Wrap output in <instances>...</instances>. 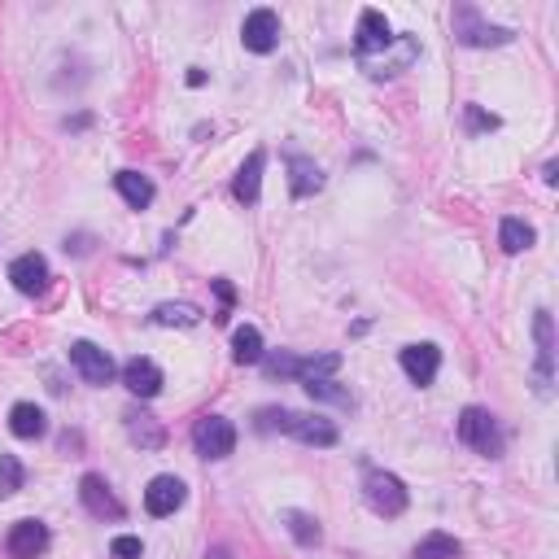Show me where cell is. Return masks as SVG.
Segmentation results:
<instances>
[{"label":"cell","instance_id":"obj_18","mask_svg":"<svg viewBox=\"0 0 559 559\" xmlns=\"http://www.w3.org/2000/svg\"><path fill=\"white\" fill-rule=\"evenodd\" d=\"M289 188H293V197H311V193L324 188V171H319L311 158L293 153V158H289Z\"/></svg>","mask_w":559,"mask_h":559},{"label":"cell","instance_id":"obj_1","mask_svg":"<svg viewBox=\"0 0 559 559\" xmlns=\"http://www.w3.org/2000/svg\"><path fill=\"white\" fill-rule=\"evenodd\" d=\"M258 428H280V433L297 437L306 446H337V424L324 420V415H297V411H258Z\"/></svg>","mask_w":559,"mask_h":559},{"label":"cell","instance_id":"obj_26","mask_svg":"<svg viewBox=\"0 0 559 559\" xmlns=\"http://www.w3.org/2000/svg\"><path fill=\"white\" fill-rule=\"evenodd\" d=\"M284 525H289V533L302 546H315L319 542V520L306 516V511H284Z\"/></svg>","mask_w":559,"mask_h":559},{"label":"cell","instance_id":"obj_8","mask_svg":"<svg viewBox=\"0 0 559 559\" xmlns=\"http://www.w3.org/2000/svg\"><path fill=\"white\" fill-rule=\"evenodd\" d=\"M70 363H75V372L88 380V385H110L114 380V359L101 346H92V341H75V346H70Z\"/></svg>","mask_w":559,"mask_h":559},{"label":"cell","instance_id":"obj_31","mask_svg":"<svg viewBox=\"0 0 559 559\" xmlns=\"http://www.w3.org/2000/svg\"><path fill=\"white\" fill-rule=\"evenodd\" d=\"M214 293H219V302H223V311H228V306L236 302V289H232V284H228V280H214Z\"/></svg>","mask_w":559,"mask_h":559},{"label":"cell","instance_id":"obj_20","mask_svg":"<svg viewBox=\"0 0 559 559\" xmlns=\"http://www.w3.org/2000/svg\"><path fill=\"white\" fill-rule=\"evenodd\" d=\"M114 188H118V197H123L132 210H145L153 201V184H149V175H140V171H118Z\"/></svg>","mask_w":559,"mask_h":559},{"label":"cell","instance_id":"obj_22","mask_svg":"<svg viewBox=\"0 0 559 559\" xmlns=\"http://www.w3.org/2000/svg\"><path fill=\"white\" fill-rule=\"evenodd\" d=\"M232 359L236 363H263V332H258L254 324L232 332Z\"/></svg>","mask_w":559,"mask_h":559},{"label":"cell","instance_id":"obj_17","mask_svg":"<svg viewBox=\"0 0 559 559\" xmlns=\"http://www.w3.org/2000/svg\"><path fill=\"white\" fill-rule=\"evenodd\" d=\"M127 437H132L140 450H162L166 446V428L153 420L149 411H127Z\"/></svg>","mask_w":559,"mask_h":559},{"label":"cell","instance_id":"obj_2","mask_svg":"<svg viewBox=\"0 0 559 559\" xmlns=\"http://www.w3.org/2000/svg\"><path fill=\"white\" fill-rule=\"evenodd\" d=\"M459 442L472 446L485 459H494L498 450H503V433H498V420L485 407H463L459 411Z\"/></svg>","mask_w":559,"mask_h":559},{"label":"cell","instance_id":"obj_12","mask_svg":"<svg viewBox=\"0 0 559 559\" xmlns=\"http://www.w3.org/2000/svg\"><path fill=\"white\" fill-rule=\"evenodd\" d=\"M184 498H188V490H184V481L180 477H153L149 481V490H145V511L149 516H175V511L184 507Z\"/></svg>","mask_w":559,"mask_h":559},{"label":"cell","instance_id":"obj_23","mask_svg":"<svg viewBox=\"0 0 559 559\" xmlns=\"http://www.w3.org/2000/svg\"><path fill=\"white\" fill-rule=\"evenodd\" d=\"M153 324H162V328H193V324H201V311L193 302H162L158 311H153Z\"/></svg>","mask_w":559,"mask_h":559},{"label":"cell","instance_id":"obj_5","mask_svg":"<svg viewBox=\"0 0 559 559\" xmlns=\"http://www.w3.org/2000/svg\"><path fill=\"white\" fill-rule=\"evenodd\" d=\"M193 446L201 459H228L236 450V428L223 415H201L193 424Z\"/></svg>","mask_w":559,"mask_h":559},{"label":"cell","instance_id":"obj_16","mask_svg":"<svg viewBox=\"0 0 559 559\" xmlns=\"http://www.w3.org/2000/svg\"><path fill=\"white\" fill-rule=\"evenodd\" d=\"M263 166H267V153L263 149H254L241 162V171H236V184H232L236 201H245V206H254V201H258V188H263Z\"/></svg>","mask_w":559,"mask_h":559},{"label":"cell","instance_id":"obj_24","mask_svg":"<svg viewBox=\"0 0 559 559\" xmlns=\"http://www.w3.org/2000/svg\"><path fill=\"white\" fill-rule=\"evenodd\" d=\"M341 367V354H319V359H297V380L311 385V380H332V372Z\"/></svg>","mask_w":559,"mask_h":559},{"label":"cell","instance_id":"obj_25","mask_svg":"<svg viewBox=\"0 0 559 559\" xmlns=\"http://www.w3.org/2000/svg\"><path fill=\"white\" fill-rule=\"evenodd\" d=\"M415 559H459V542L450 533H428V538L415 546Z\"/></svg>","mask_w":559,"mask_h":559},{"label":"cell","instance_id":"obj_29","mask_svg":"<svg viewBox=\"0 0 559 559\" xmlns=\"http://www.w3.org/2000/svg\"><path fill=\"white\" fill-rule=\"evenodd\" d=\"M110 555L114 559H140V555H145V542L132 538V533H123V538L110 542Z\"/></svg>","mask_w":559,"mask_h":559},{"label":"cell","instance_id":"obj_10","mask_svg":"<svg viewBox=\"0 0 559 559\" xmlns=\"http://www.w3.org/2000/svg\"><path fill=\"white\" fill-rule=\"evenodd\" d=\"M79 498H83V507H88L97 520H123L127 516L123 503H118L114 490L105 485V477H97V472H88V477L79 481Z\"/></svg>","mask_w":559,"mask_h":559},{"label":"cell","instance_id":"obj_27","mask_svg":"<svg viewBox=\"0 0 559 559\" xmlns=\"http://www.w3.org/2000/svg\"><path fill=\"white\" fill-rule=\"evenodd\" d=\"M22 481H27V472H22V463L14 455H0V498L18 494Z\"/></svg>","mask_w":559,"mask_h":559},{"label":"cell","instance_id":"obj_21","mask_svg":"<svg viewBox=\"0 0 559 559\" xmlns=\"http://www.w3.org/2000/svg\"><path fill=\"white\" fill-rule=\"evenodd\" d=\"M533 241H538V232H533L525 219H516V214H507V219L498 223V245H503L507 254H525V249H533Z\"/></svg>","mask_w":559,"mask_h":559},{"label":"cell","instance_id":"obj_15","mask_svg":"<svg viewBox=\"0 0 559 559\" xmlns=\"http://www.w3.org/2000/svg\"><path fill=\"white\" fill-rule=\"evenodd\" d=\"M123 385L132 389L136 398H158L162 394V367L153 359H132L123 367Z\"/></svg>","mask_w":559,"mask_h":559},{"label":"cell","instance_id":"obj_6","mask_svg":"<svg viewBox=\"0 0 559 559\" xmlns=\"http://www.w3.org/2000/svg\"><path fill=\"white\" fill-rule=\"evenodd\" d=\"M455 40L468 44V49H490V44H507L511 31L494 27V22H481V14L472 5H459L455 9Z\"/></svg>","mask_w":559,"mask_h":559},{"label":"cell","instance_id":"obj_4","mask_svg":"<svg viewBox=\"0 0 559 559\" xmlns=\"http://www.w3.org/2000/svg\"><path fill=\"white\" fill-rule=\"evenodd\" d=\"M394 27H389V18L380 14V9H363L359 14V35H354V53H359V62H376V57H385L394 49Z\"/></svg>","mask_w":559,"mask_h":559},{"label":"cell","instance_id":"obj_19","mask_svg":"<svg viewBox=\"0 0 559 559\" xmlns=\"http://www.w3.org/2000/svg\"><path fill=\"white\" fill-rule=\"evenodd\" d=\"M9 428H14V437H22V442H35V437H44V428H49V415L35 407V402H18V407L9 411Z\"/></svg>","mask_w":559,"mask_h":559},{"label":"cell","instance_id":"obj_28","mask_svg":"<svg viewBox=\"0 0 559 559\" xmlns=\"http://www.w3.org/2000/svg\"><path fill=\"white\" fill-rule=\"evenodd\" d=\"M306 394H311V398H324V402H341V407H350V394H346V389H337V380H311V385H306Z\"/></svg>","mask_w":559,"mask_h":559},{"label":"cell","instance_id":"obj_30","mask_svg":"<svg viewBox=\"0 0 559 559\" xmlns=\"http://www.w3.org/2000/svg\"><path fill=\"white\" fill-rule=\"evenodd\" d=\"M468 127H477V132H494L498 118H494V114H481L477 105H468Z\"/></svg>","mask_w":559,"mask_h":559},{"label":"cell","instance_id":"obj_14","mask_svg":"<svg viewBox=\"0 0 559 559\" xmlns=\"http://www.w3.org/2000/svg\"><path fill=\"white\" fill-rule=\"evenodd\" d=\"M533 337H538V394H551V363H555V324H551V311L533 315Z\"/></svg>","mask_w":559,"mask_h":559},{"label":"cell","instance_id":"obj_9","mask_svg":"<svg viewBox=\"0 0 559 559\" xmlns=\"http://www.w3.org/2000/svg\"><path fill=\"white\" fill-rule=\"evenodd\" d=\"M5 551H9V559H40L49 551V529H44L40 520H18V525L5 533Z\"/></svg>","mask_w":559,"mask_h":559},{"label":"cell","instance_id":"obj_3","mask_svg":"<svg viewBox=\"0 0 559 559\" xmlns=\"http://www.w3.org/2000/svg\"><path fill=\"white\" fill-rule=\"evenodd\" d=\"M363 498H367V507H372L376 516H385V520L402 516V511H407V503H411L407 485H402V481L394 477V472H367Z\"/></svg>","mask_w":559,"mask_h":559},{"label":"cell","instance_id":"obj_13","mask_svg":"<svg viewBox=\"0 0 559 559\" xmlns=\"http://www.w3.org/2000/svg\"><path fill=\"white\" fill-rule=\"evenodd\" d=\"M9 280H14V289L27 293V297L44 293V289H49V263H44V254L14 258V263H9Z\"/></svg>","mask_w":559,"mask_h":559},{"label":"cell","instance_id":"obj_7","mask_svg":"<svg viewBox=\"0 0 559 559\" xmlns=\"http://www.w3.org/2000/svg\"><path fill=\"white\" fill-rule=\"evenodd\" d=\"M241 44L249 53H271L280 44V14L276 9H254L241 22Z\"/></svg>","mask_w":559,"mask_h":559},{"label":"cell","instance_id":"obj_11","mask_svg":"<svg viewBox=\"0 0 559 559\" xmlns=\"http://www.w3.org/2000/svg\"><path fill=\"white\" fill-rule=\"evenodd\" d=\"M402 372L411 376V385H433L437 372H442V350L433 341H420V346H407L402 350Z\"/></svg>","mask_w":559,"mask_h":559}]
</instances>
